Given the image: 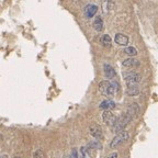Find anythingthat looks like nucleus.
Here are the masks:
<instances>
[{
  "mask_svg": "<svg viewBox=\"0 0 158 158\" xmlns=\"http://www.w3.org/2000/svg\"><path fill=\"white\" fill-rule=\"evenodd\" d=\"M123 66L126 67V68H133V67L139 66V62H138L137 59L131 57V58H127L125 60H123Z\"/></svg>",
  "mask_w": 158,
  "mask_h": 158,
  "instance_id": "9b49d317",
  "label": "nucleus"
},
{
  "mask_svg": "<svg viewBox=\"0 0 158 158\" xmlns=\"http://www.w3.org/2000/svg\"><path fill=\"white\" fill-rule=\"evenodd\" d=\"M124 53H125L126 55H128V56H131V57H134V56L137 55V51L132 46L125 47V48H124Z\"/></svg>",
  "mask_w": 158,
  "mask_h": 158,
  "instance_id": "f3484780",
  "label": "nucleus"
},
{
  "mask_svg": "<svg viewBox=\"0 0 158 158\" xmlns=\"http://www.w3.org/2000/svg\"><path fill=\"white\" fill-rule=\"evenodd\" d=\"M78 157L79 158H91V155H90V152H89V148L88 147H80L78 152Z\"/></svg>",
  "mask_w": 158,
  "mask_h": 158,
  "instance_id": "2eb2a0df",
  "label": "nucleus"
},
{
  "mask_svg": "<svg viewBox=\"0 0 158 158\" xmlns=\"http://www.w3.org/2000/svg\"><path fill=\"white\" fill-rule=\"evenodd\" d=\"M97 11H98V7H97L96 5H88L85 8V15H86L88 19H90V18L94 17Z\"/></svg>",
  "mask_w": 158,
  "mask_h": 158,
  "instance_id": "0eeeda50",
  "label": "nucleus"
},
{
  "mask_svg": "<svg viewBox=\"0 0 158 158\" xmlns=\"http://www.w3.org/2000/svg\"><path fill=\"white\" fill-rule=\"evenodd\" d=\"M126 92H127L128 96H137V94L141 92V90H139V88H138L136 85H127V90H126Z\"/></svg>",
  "mask_w": 158,
  "mask_h": 158,
  "instance_id": "f8f14e48",
  "label": "nucleus"
},
{
  "mask_svg": "<svg viewBox=\"0 0 158 158\" xmlns=\"http://www.w3.org/2000/svg\"><path fill=\"white\" fill-rule=\"evenodd\" d=\"M102 121L110 127H114L116 121H118V118L110 110H106V111H103V113H102Z\"/></svg>",
  "mask_w": 158,
  "mask_h": 158,
  "instance_id": "39448f33",
  "label": "nucleus"
},
{
  "mask_svg": "<svg viewBox=\"0 0 158 158\" xmlns=\"http://www.w3.org/2000/svg\"><path fill=\"white\" fill-rule=\"evenodd\" d=\"M123 79L127 85H136L141 82L142 76L136 72H125L123 73Z\"/></svg>",
  "mask_w": 158,
  "mask_h": 158,
  "instance_id": "20e7f679",
  "label": "nucleus"
},
{
  "mask_svg": "<svg viewBox=\"0 0 158 158\" xmlns=\"http://www.w3.org/2000/svg\"><path fill=\"white\" fill-rule=\"evenodd\" d=\"M103 70H104V75H106V77H108V78L112 79V78H114V77L116 76L115 70H114V68L111 66V65H109V64H104V66H103Z\"/></svg>",
  "mask_w": 158,
  "mask_h": 158,
  "instance_id": "9d476101",
  "label": "nucleus"
},
{
  "mask_svg": "<svg viewBox=\"0 0 158 158\" xmlns=\"http://www.w3.org/2000/svg\"><path fill=\"white\" fill-rule=\"evenodd\" d=\"M114 41H115L116 44L121 45V46H125L128 44V37L126 35L122 34V33H118L114 36Z\"/></svg>",
  "mask_w": 158,
  "mask_h": 158,
  "instance_id": "6e6552de",
  "label": "nucleus"
},
{
  "mask_svg": "<svg viewBox=\"0 0 158 158\" xmlns=\"http://www.w3.org/2000/svg\"><path fill=\"white\" fill-rule=\"evenodd\" d=\"M100 43H101L102 46L104 47H111V37L109 36L108 34H103L101 37H100Z\"/></svg>",
  "mask_w": 158,
  "mask_h": 158,
  "instance_id": "dca6fc26",
  "label": "nucleus"
},
{
  "mask_svg": "<svg viewBox=\"0 0 158 158\" xmlns=\"http://www.w3.org/2000/svg\"><path fill=\"white\" fill-rule=\"evenodd\" d=\"M118 153H116V152H113V153H111L110 154V155H108L106 156V158H118Z\"/></svg>",
  "mask_w": 158,
  "mask_h": 158,
  "instance_id": "6ab92c4d",
  "label": "nucleus"
},
{
  "mask_svg": "<svg viewBox=\"0 0 158 158\" xmlns=\"http://www.w3.org/2000/svg\"><path fill=\"white\" fill-rule=\"evenodd\" d=\"M133 118H134L132 116V114L128 111H126L125 113L122 114L120 118H118V121H116L115 125H114V127H113L115 133H120V132L124 131V128L128 125V123H130Z\"/></svg>",
  "mask_w": 158,
  "mask_h": 158,
  "instance_id": "f03ea898",
  "label": "nucleus"
},
{
  "mask_svg": "<svg viewBox=\"0 0 158 158\" xmlns=\"http://www.w3.org/2000/svg\"><path fill=\"white\" fill-rule=\"evenodd\" d=\"M118 90V85L116 82L102 80L99 84V91H100V94L106 97H109V98H112V97L115 96Z\"/></svg>",
  "mask_w": 158,
  "mask_h": 158,
  "instance_id": "f257e3e1",
  "label": "nucleus"
},
{
  "mask_svg": "<svg viewBox=\"0 0 158 158\" xmlns=\"http://www.w3.org/2000/svg\"><path fill=\"white\" fill-rule=\"evenodd\" d=\"M99 108L101 109V110H103V111L112 110V109L115 108V102H114L113 100H111V99H108V100L102 101L101 103H100V106H99Z\"/></svg>",
  "mask_w": 158,
  "mask_h": 158,
  "instance_id": "1a4fd4ad",
  "label": "nucleus"
},
{
  "mask_svg": "<svg viewBox=\"0 0 158 158\" xmlns=\"http://www.w3.org/2000/svg\"><path fill=\"white\" fill-rule=\"evenodd\" d=\"M3 158H7V157H3Z\"/></svg>",
  "mask_w": 158,
  "mask_h": 158,
  "instance_id": "aec40b11",
  "label": "nucleus"
},
{
  "mask_svg": "<svg viewBox=\"0 0 158 158\" xmlns=\"http://www.w3.org/2000/svg\"><path fill=\"white\" fill-rule=\"evenodd\" d=\"M94 27L96 31H98V32H101L102 30H103V21H102L101 17H97L96 19H94Z\"/></svg>",
  "mask_w": 158,
  "mask_h": 158,
  "instance_id": "4468645a",
  "label": "nucleus"
},
{
  "mask_svg": "<svg viewBox=\"0 0 158 158\" xmlns=\"http://www.w3.org/2000/svg\"><path fill=\"white\" fill-rule=\"evenodd\" d=\"M69 158H79L78 157V151H77V148H74L72 151V153H70V156H69Z\"/></svg>",
  "mask_w": 158,
  "mask_h": 158,
  "instance_id": "a211bd4d",
  "label": "nucleus"
},
{
  "mask_svg": "<svg viewBox=\"0 0 158 158\" xmlns=\"http://www.w3.org/2000/svg\"><path fill=\"white\" fill-rule=\"evenodd\" d=\"M128 137H130V133L127 131H122L120 133H116V135L114 136V138L112 139V142L110 143V148L111 149H114L118 146H120L121 144H123L125 141H127Z\"/></svg>",
  "mask_w": 158,
  "mask_h": 158,
  "instance_id": "7ed1b4c3",
  "label": "nucleus"
},
{
  "mask_svg": "<svg viewBox=\"0 0 158 158\" xmlns=\"http://www.w3.org/2000/svg\"><path fill=\"white\" fill-rule=\"evenodd\" d=\"M89 132H90V135L96 138V139H102V138H103L102 128H101V126L98 125V124H92V125L89 127Z\"/></svg>",
  "mask_w": 158,
  "mask_h": 158,
  "instance_id": "423d86ee",
  "label": "nucleus"
},
{
  "mask_svg": "<svg viewBox=\"0 0 158 158\" xmlns=\"http://www.w3.org/2000/svg\"><path fill=\"white\" fill-rule=\"evenodd\" d=\"M127 111L132 114L133 118H136V116H138V114H139V106H138L137 103H132L131 106H128Z\"/></svg>",
  "mask_w": 158,
  "mask_h": 158,
  "instance_id": "ddd939ff",
  "label": "nucleus"
}]
</instances>
